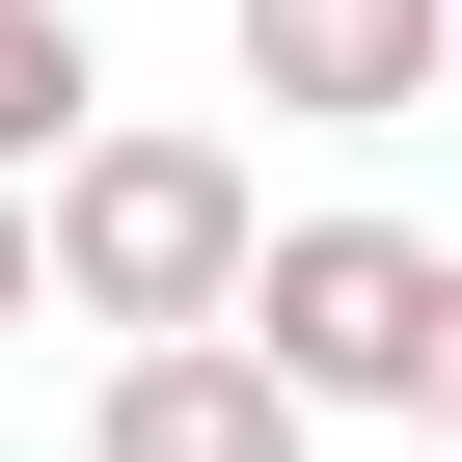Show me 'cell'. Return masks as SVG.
I'll return each mask as SVG.
<instances>
[{
	"instance_id": "cell-1",
	"label": "cell",
	"mask_w": 462,
	"mask_h": 462,
	"mask_svg": "<svg viewBox=\"0 0 462 462\" xmlns=\"http://www.w3.org/2000/svg\"><path fill=\"white\" fill-rule=\"evenodd\" d=\"M245 245H273V190L217 163V136H163V109H82V136L28 163V300H82L109 354L217 327V300H245Z\"/></svg>"
},
{
	"instance_id": "cell-2",
	"label": "cell",
	"mask_w": 462,
	"mask_h": 462,
	"mask_svg": "<svg viewBox=\"0 0 462 462\" xmlns=\"http://www.w3.org/2000/svg\"><path fill=\"white\" fill-rule=\"evenodd\" d=\"M408 300H435L408 217H273L245 300H217V354H245L273 408H408Z\"/></svg>"
},
{
	"instance_id": "cell-3",
	"label": "cell",
	"mask_w": 462,
	"mask_h": 462,
	"mask_svg": "<svg viewBox=\"0 0 462 462\" xmlns=\"http://www.w3.org/2000/svg\"><path fill=\"white\" fill-rule=\"evenodd\" d=\"M217 55H245V109H300V136H408L435 109V0H217Z\"/></svg>"
},
{
	"instance_id": "cell-4",
	"label": "cell",
	"mask_w": 462,
	"mask_h": 462,
	"mask_svg": "<svg viewBox=\"0 0 462 462\" xmlns=\"http://www.w3.org/2000/svg\"><path fill=\"white\" fill-rule=\"evenodd\" d=\"M327 408H273L217 327H163V354H109V408H82V462H300Z\"/></svg>"
},
{
	"instance_id": "cell-5",
	"label": "cell",
	"mask_w": 462,
	"mask_h": 462,
	"mask_svg": "<svg viewBox=\"0 0 462 462\" xmlns=\"http://www.w3.org/2000/svg\"><path fill=\"white\" fill-rule=\"evenodd\" d=\"M82 109H109V55H82V28H55V0H0V190H28V163H55V136H82Z\"/></svg>"
},
{
	"instance_id": "cell-6",
	"label": "cell",
	"mask_w": 462,
	"mask_h": 462,
	"mask_svg": "<svg viewBox=\"0 0 462 462\" xmlns=\"http://www.w3.org/2000/svg\"><path fill=\"white\" fill-rule=\"evenodd\" d=\"M408 408L462 435V245H435V300H408Z\"/></svg>"
},
{
	"instance_id": "cell-7",
	"label": "cell",
	"mask_w": 462,
	"mask_h": 462,
	"mask_svg": "<svg viewBox=\"0 0 462 462\" xmlns=\"http://www.w3.org/2000/svg\"><path fill=\"white\" fill-rule=\"evenodd\" d=\"M0 327H28V190H0Z\"/></svg>"
},
{
	"instance_id": "cell-8",
	"label": "cell",
	"mask_w": 462,
	"mask_h": 462,
	"mask_svg": "<svg viewBox=\"0 0 462 462\" xmlns=\"http://www.w3.org/2000/svg\"><path fill=\"white\" fill-rule=\"evenodd\" d=\"M435 109H462V0H435Z\"/></svg>"
}]
</instances>
